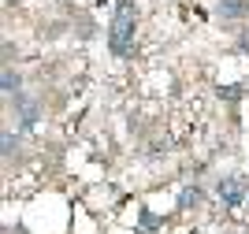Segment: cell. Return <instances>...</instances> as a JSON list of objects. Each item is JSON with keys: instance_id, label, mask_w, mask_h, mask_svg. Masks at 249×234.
I'll return each mask as SVG.
<instances>
[{"instance_id": "4", "label": "cell", "mask_w": 249, "mask_h": 234, "mask_svg": "<svg viewBox=\"0 0 249 234\" xmlns=\"http://www.w3.org/2000/svg\"><path fill=\"white\" fill-rule=\"evenodd\" d=\"M216 15L223 22H238V19H246V15H249V4H246V0H219Z\"/></svg>"}, {"instance_id": "2", "label": "cell", "mask_w": 249, "mask_h": 234, "mask_svg": "<svg viewBox=\"0 0 249 234\" xmlns=\"http://www.w3.org/2000/svg\"><path fill=\"white\" fill-rule=\"evenodd\" d=\"M216 194H219V201L227 204V208H238V204H246L249 190H246V179H242V175H223L216 182Z\"/></svg>"}, {"instance_id": "3", "label": "cell", "mask_w": 249, "mask_h": 234, "mask_svg": "<svg viewBox=\"0 0 249 234\" xmlns=\"http://www.w3.org/2000/svg\"><path fill=\"white\" fill-rule=\"evenodd\" d=\"M11 108H15V119H19L22 130L37 126V119H41V104L34 101L30 93H15V97H11Z\"/></svg>"}, {"instance_id": "5", "label": "cell", "mask_w": 249, "mask_h": 234, "mask_svg": "<svg viewBox=\"0 0 249 234\" xmlns=\"http://www.w3.org/2000/svg\"><path fill=\"white\" fill-rule=\"evenodd\" d=\"M19 86H22V78H19V71L11 67V63H4V71H0V90H4V97H15L19 93Z\"/></svg>"}, {"instance_id": "6", "label": "cell", "mask_w": 249, "mask_h": 234, "mask_svg": "<svg viewBox=\"0 0 249 234\" xmlns=\"http://www.w3.org/2000/svg\"><path fill=\"white\" fill-rule=\"evenodd\" d=\"M194 204H201V190L197 186H186V190L178 194V212H186V208H194Z\"/></svg>"}, {"instance_id": "1", "label": "cell", "mask_w": 249, "mask_h": 234, "mask_svg": "<svg viewBox=\"0 0 249 234\" xmlns=\"http://www.w3.org/2000/svg\"><path fill=\"white\" fill-rule=\"evenodd\" d=\"M134 30H138V11L130 0H119L112 15V26H108V49L115 56H130L134 52Z\"/></svg>"}, {"instance_id": "10", "label": "cell", "mask_w": 249, "mask_h": 234, "mask_svg": "<svg viewBox=\"0 0 249 234\" xmlns=\"http://www.w3.org/2000/svg\"><path fill=\"white\" fill-rule=\"evenodd\" d=\"M238 45H242V52H246V56H249V34H246V37L238 41Z\"/></svg>"}, {"instance_id": "8", "label": "cell", "mask_w": 249, "mask_h": 234, "mask_svg": "<svg viewBox=\"0 0 249 234\" xmlns=\"http://www.w3.org/2000/svg\"><path fill=\"white\" fill-rule=\"evenodd\" d=\"M0 142H4V160H11V156H15V149H19V138H15L11 130H4V138H0Z\"/></svg>"}, {"instance_id": "7", "label": "cell", "mask_w": 249, "mask_h": 234, "mask_svg": "<svg viewBox=\"0 0 249 234\" xmlns=\"http://www.w3.org/2000/svg\"><path fill=\"white\" fill-rule=\"evenodd\" d=\"M242 93H246V86H242V82H234V86H219V97H223V101H242Z\"/></svg>"}, {"instance_id": "9", "label": "cell", "mask_w": 249, "mask_h": 234, "mask_svg": "<svg viewBox=\"0 0 249 234\" xmlns=\"http://www.w3.org/2000/svg\"><path fill=\"white\" fill-rule=\"evenodd\" d=\"M138 223H142V231H156V227H160V219H156V216L149 212V208H142V216H138Z\"/></svg>"}]
</instances>
